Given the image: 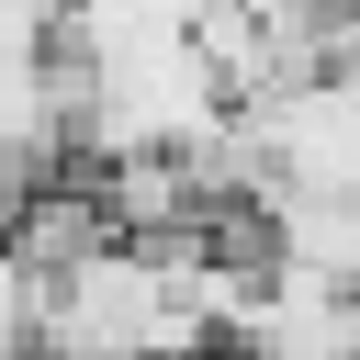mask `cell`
I'll return each mask as SVG.
<instances>
[{"mask_svg":"<svg viewBox=\"0 0 360 360\" xmlns=\"http://www.w3.org/2000/svg\"><path fill=\"white\" fill-rule=\"evenodd\" d=\"M0 360H45V270L0 259Z\"/></svg>","mask_w":360,"mask_h":360,"instance_id":"1","label":"cell"}]
</instances>
